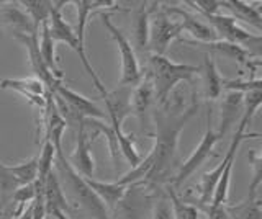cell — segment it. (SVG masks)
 <instances>
[{"mask_svg":"<svg viewBox=\"0 0 262 219\" xmlns=\"http://www.w3.org/2000/svg\"><path fill=\"white\" fill-rule=\"evenodd\" d=\"M196 110H199L196 95L192 96L190 107L184 111H174L161 107L154 110L152 118L156 126V141L149 151L152 156V168L146 182L159 186L169 180V172L176 159L180 133L188 123V119L193 118Z\"/></svg>","mask_w":262,"mask_h":219,"instance_id":"obj_1","label":"cell"},{"mask_svg":"<svg viewBox=\"0 0 262 219\" xmlns=\"http://www.w3.org/2000/svg\"><path fill=\"white\" fill-rule=\"evenodd\" d=\"M262 87L260 82V77H254L249 80H244V79H236V80H221V88L223 90H233V92H251V90H259Z\"/></svg>","mask_w":262,"mask_h":219,"instance_id":"obj_29","label":"cell"},{"mask_svg":"<svg viewBox=\"0 0 262 219\" xmlns=\"http://www.w3.org/2000/svg\"><path fill=\"white\" fill-rule=\"evenodd\" d=\"M39 31H41V38H39V54H41V58H43L46 67L53 72V76L57 80H62L64 74H62V70L59 69V66H57V59H56V53H54L56 43L53 41L51 35H49L48 21L41 25Z\"/></svg>","mask_w":262,"mask_h":219,"instance_id":"obj_21","label":"cell"},{"mask_svg":"<svg viewBox=\"0 0 262 219\" xmlns=\"http://www.w3.org/2000/svg\"><path fill=\"white\" fill-rule=\"evenodd\" d=\"M0 88L4 90H15L21 96H25L31 105L39 108H45L46 105V87L36 77H25V79H2Z\"/></svg>","mask_w":262,"mask_h":219,"instance_id":"obj_13","label":"cell"},{"mask_svg":"<svg viewBox=\"0 0 262 219\" xmlns=\"http://www.w3.org/2000/svg\"><path fill=\"white\" fill-rule=\"evenodd\" d=\"M15 41L21 43L28 51V58H30V64H31V69L35 72V77L39 79L43 85L46 87V90L49 93H53L54 87L62 82V80H57L53 72L46 67V64L43 61L39 54V35L38 33H33V35H21V33H13L12 35Z\"/></svg>","mask_w":262,"mask_h":219,"instance_id":"obj_11","label":"cell"},{"mask_svg":"<svg viewBox=\"0 0 262 219\" xmlns=\"http://www.w3.org/2000/svg\"><path fill=\"white\" fill-rule=\"evenodd\" d=\"M152 103H156L154 84H152L151 74L146 72L141 77V80L133 87V92H131V96H129L131 111H135V115L143 121L146 111H149Z\"/></svg>","mask_w":262,"mask_h":219,"instance_id":"obj_15","label":"cell"},{"mask_svg":"<svg viewBox=\"0 0 262 219\" xmlns=\"http://www.w3.org/2000/svg\"><path fill=\"white\" fill-rule=\"evenodd\" d=\"M18 5L23 7L25 13L31 18L36 30H39L41 25L49 20V15H51L53 10L51 0H21Z\"/></svg>","mask_w":262,"mask_h":219,"instance_id":"obj_24","label":"cell"},{"mask_svg":"<svg viewBox=\"0 0 262 219\" xmlns=\"http://www.w3.org/2000/svg\"><path fill=\"white\" fill-rule=\"evenodd\" d=\"M185 5L192 7L200 15H216L221 9V2H216V0H195V2L187 0Z\"/></svg>","mask_w":262,"mask_h":219,"instance_id":"obj_31","label":"cell"},{"mask_svg":"<svg viewBox=\"0 0 262 219\" xmlns=\"http://www.w3.org/2000/svg\"><path fill=\"white\" fill-rule=\"evenodd\" d=\"M200 72V67L192 64H179L170 61L166 56L149 54V74L154 84L156 103L162 107L169 95L177 88V84H193V77Z\"/></svg>","mask_w":262,"mask_h":219,"instance_id":"obj_2","label":"cell"},{"mask_svg":"<svg viewBox=\"0 0 262 219\" xmlns=\"http://www.w3.org/2000/svg\"><path fill=\"white\" fill-rule=\"evenodd\" d=\"M248 157L252 165V182L249 185L248 197H259V188L262 182V156L259 151H251L248 154Z\"/></svg>","mask_w":262,"mask_h":219,"instance_id":"obj_28","label":"cell"},{"mask_svg":"<svg viewBox=\"0 0 262 219\" xmlns=\"http://www.w3.org/2000/svg\"><path fill=\"white\" fill-rule=\"evenodd\" d=\"M221 7L226 10H229L233 15L231 17L234 20H241L248 25L254 27L257 31L262 30V15L259 7H252V4L241 2V0H223Z\"/></svg>","mask_w":262,"mask_h":219,"instance_id":"obj_18","label":"cell"},{"mask_svg":"<svg viewBox=\"0 0 262 219\" xmlns=\"http://www.w3.org/2000/svg\"><path fill=\"white\" fill-rule=\"evenodd\" d=\"M179 41L184 43V44H188V46L200 47V50H208L211 53H218V54L225 56V58H228V59H233L236 62H239L241 66L249 67L254 72V76H259L260 61L257 58H254V56L248 50H244V47L239 46V44L228 43V41H223V39H218V41H213V43H196V41H192V39L179 38Z\"/></svg>","mask_w":262,"mask_h":219,"instance_id":"obj_9","label":"cell"},{"mask_svg":"<svg viewBox=\"0 0 262 219\" xmlns=\"http://www.w3.org/2000/svg\"><path fill=\"white\" fill-rule=\"evenodd\" d=\"M200 72H202V80H203V88H205L207 100L210 102L218 100L221 92H223V88H221V80L223 79H221L216 64L210 54H205L203 66L200 67Z\"/></svg>","mask_w":262,"mask_h":219,"instance_id":"obj_19","label":"cell"},{"mask_svg":"<svg viewBox=\"0 0 262 219\" xmlns=\"http://www.w3.org/2000/svg\"><path fill=\"white\" fill-rule=\"evenodd\" d=\"M2 18L8 27L12 28L13 33H21V35H33V33H39V30L35 28L31 18L25 13L23 9L15 5H7L2 9Z\"/></svg>","mask_w":262,"mask_h":219,"instance_id":"obj_20","label":"cell"},{"mask_svg":"<svg viewBox=\"0 0 262 219\" xmlns=\"http://www.w3.org/2000/svg\"><path fill=\"white\" fill-rule=\"evenodd\" d=\"M15 219H33V201L25 206V209Z\"/></svg>","mask_w":262,"mask_h":219,"instance_id":"obj_32","label":"cell"},{"mask_svg":"<svg viewBox=\"0 0 262 219\" xmlns=\"http://www.w3.org/2000/svg\"><path fill=\"white\" fill-rule=\"evenodd\" d=\"M43 197H45L46 216H51L54 211H61L64 214L71 213V205H69L68 198H66L62 183L59 180V177H57L56 170H53V172L46 177Z\"/></svg>","mask_w":262,"mask_h":219,"instance_id":"obj_14","label":"cell"},{"mask_svg":"<svg viewBox=\"0 0 262 219\" xmlns=\"http://www.w3.org/2000/svg\"><path fill=\"white\" fill-rule=\"evenodd\" d=\"M66 4H68L66 0H61V2H53V10H51V15H49V20H48L49 35H51L54 43H66L74 53L79 56L82 66H84L87 74L92 77V82H94L95 88H97L98 92H100L102 99H103V96L108 92H106V88H105L103 82L100 80V77L97 76V72L92 67V64L89 62L87 53H85L84 47L79 44V39H77L76 33H74V28L62 17V7Z\"/></svg>","mask_w":262,"mask_h":219,"instance_id":"obj_4","label":"cell"},{"mask_svg":"<svg viewBox=\"0 0 262 219\" xmlns=\"http://www.w3.org/2000/svg\"><path fill=\"white\" fill-rule=\"evenodd\" d=\"M48 219H51V217H48Z\"/></svg>","mask_w":262,"mask_h":219,"instance_id":"obj_33","label":"cell"},{"mask_svg":"<svg viewBox=\"0 0 262 219\" xmlns=\"http://www.w3.org/2000/svg\"><path fill=\"white\" fill-rule=\"evenodd\" d=\"M103 23V27L106 28V31L110 33L112 39L117 44L118 51H120V58H121V72H120V80H118V87H135L139 80L143 77L141 67H139V61L136 58L135 47L131 46V43L128 41V38L125 36V33L115 27L112 23V15L110 13H100L98 15Z\"/></svg>","mask_w":262,"mask_h":219,"instance_id":"obj_5","label":"cell"},{"mask_svg":"<svg viewBox=\"0 0 262 219\" xmlns=\"http://www.w3.org/2000/svg\"><path fill=\"white\" fill-rule=\"evenodd\" d=\"M166 193L170 200L172 205V214L174 219H199L200 217V211L196 209L192 203H187L176 193V190L172 188V185L166 186Z\"/></svg>","mask_w":262,"mask_h":219,"instance_id":"obj_25","label":"cell"},{"mask_svg":"<svg viewBox=\"0 0 262 219\" xmlns=\"http://www.w3.org/2000/svg\"><path fill=\"white\" fill-rule=\"evenodd\" d=\"M152 7H147L146 2L135 10V18H133V33H135V41L136 46L143 53L147 51V39H149V17H151Z\"/></svg>","mask_w":262,"mask_h":219,"instance_id":"obj_22","label":"cell"},{"mask_svg":"<svg viewBox=\"0 0 262 219\" xmlns=\"http://www.w3.org/2000/svg\"><path fill=\"white\" fill-rule=\"evenodd\" d=\"M169 17L177 18V21L182 27V31H187L193 39L192 41L196 43H213L218 41V35L215 33L210 25H207L200 17H196L193 13H188L187 10L180 9V7H161Z\"/></svg>","mask_w":262,"mask_h":219,"instance_id":"obj_12","label":"cell"},{"mask_svg":"<svg viewBox=\"0 0 262 219\" xmlns=\"http://www.w3.org/2000/svg\"><path fill=\"white\" fill-rule=\"evenodd\" d=\"M260 134L259 133H246V131H241V129H236V133L233 136L231 142H229V148L225 154L223 160L220 162V164L210 170V172H205L202 175V180H200V188H199V200H193V203L196 205H210L211 201V197H213V191H215V186L220 180L221 174H223V170L226 167V164L229 160L236 159V154H237V149H239V145L243 144L244 139H251V137H259Z\"/></svg>","mask_w":262,"mask_h":219,"instance_id":"obj_8","label":"cell"},{"mask_svg":"<svg viewBox=\"0 0 262 219\" xmlns=\"http://www.w3.org/2000/svg\"><path fill=\"white\" fill-rule=\"evenodd\" d=\"M180 35H182V27H180L177 18L169 17L162 9L156 15H152L151 12L149 39H147V51H151V54L166 56L169 46L174 43L176 39H179Z\"/></svg>","mask_w":262,"mask_h":219,"instance_id":"obj_7","label":"cell"},{"mask_svg":"<svg viewBox=\"0 0 262 219\" xmlns=\"http://www.w3.org/2000/svg\"><path fill=\"white\" fill-rule=\"evenodd\" d=\"M20 182L10 170V165H5L0 160V198L2 201H7L12 198V194L20 188Z\"/></svg>","mask_w":262,"mask_h":219,"instance_id":"obj_27","label":"cell"},{"mask_svg":"<svg viewBox=\"0 0 262 219\" xmlns=\"http://www.w3.org/2000/svg\"><path fill=\"white\" fill-rule=\"evenodd\" d=\"M220 139H221V137L218 136V133L211 126V110H208V115H207V129H205V134L202 137L200 144L193 149V152L187 157V160L184 162V164L179 167V172L174 175V178H170L172 188L176 190L177 186L182 185L188 177H192L196 172V170H199L205 164V162H207L208 157L215 156L213 149H215V145H216V142Z\"/></svg>","mask_w":262,"mask_h":219,"instance_id":"obj_6","label":"cell"},{"mask_svg":"<svg viewBox=\"0 0 262 219\" xmlns=\"http://www.w3.org/2000/svg\"><path fill=\"white\" fill-rule=\"evenodd\" d=\"M56 170H57V177L64 178V186L62 188H68L74 203L84 211L85 214H89L92 219H110L108 216V209L103 205V203L98 200L97 194L90 190V186L85 183L84 177H80L76 170H74L68 159H66L64 152H56Z\"/></svg>","mask_w":262,"mask_h":219,"instance_id":"obj_3","label":"cell"},{"mask_svg":"<svg viewBox=\"0 0 262 219\" xmlns=\"http://www.w3.org/2000/svg\"><path fill=\"white\" fill-rule=\"evenodd\" d=\"M54 162H56L54 145L49 141H45L43 149H41V156L38 157V175L35 182H38L39 185H45L46 177L54 170Z\"/></svg>","mask_w":262,"mask_h":219,"instance_id":"obj_26","label":"cell"},{"mask_svg":"<svg viewBox=\"0 0 262 219\" xmlns=\"http://www.w3.org/2000/svg\"><path fill=\"white\" fill-rule=\"evenodd\" d=\"M243 96H244V93H241V92L228 90L223 102H221V107H220V110H221L220 111V128L216 131L221 139H223V137L226 136V133L236 123V118L243 110Z\"/></svg>","mask_w":262,"mask_h":219,"instance_id":"obj_16","label":"cell"},{"mask_svg":"<svg viewBox=\"0 0 262 219\" xmlns=\"http://www.w3.org/2000/svg\"><path fill=\"white\" fill-rule=\"evenodd\" d=\"M229 219H262L260 197H248L237 205H225Z\"/></svg>","mask_w":262,"mask_h":219,"instance_id":"obj_23","label":"cell"},{"mask_svg":"<svg viewBox=\"0 0 262 219\" xmlns=\"http://www.w3.org/2000/svg\"><path fill=\"white\" fill-rule=\"evenodd\" d=\"M69 165L84 178H94L95 172V160L92 156V141H90L89 129L84 125V119L77 125L76 136V148L68 159Z\"/></svg>","mask_w":262,"mask_h":219,"instance_id":"obj_10","label":"cell"},{"mask_svg":"<svg viewBox=\"0 0 262 219\" xmlns=\"http://www.w3.org/2000/svg\"><path fill=\"white\" fill-rule=\"evenodd\" d=\"M85 183L90 186L98 200H100L103 205L106 206V209H112L118 205L120 201H123V198L126 197L128 188L129 186L126 185H120L118 182H100L95 180V178H84Z\"/></svg>","mask_w":262,"mask_h":219,"instance_id":"obj_17","label":"cell"},{"mask_svg":"<svg viewBox=\"0 0 262 219\" xmlns=\"http://www.w3.org/2000/svg\"><path fill=\"white\" fill-rule=\"evenodd\" d=\"M151 219H174V214H172V205H170V200L166 191H161L158 200L154 201Z\"/></svg>","mask_w":262,"mask_h":219,"instance_id":"obj_30","label":"cell"}]
</instances>
